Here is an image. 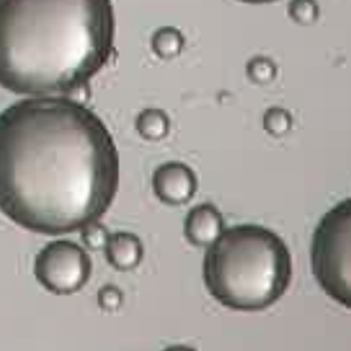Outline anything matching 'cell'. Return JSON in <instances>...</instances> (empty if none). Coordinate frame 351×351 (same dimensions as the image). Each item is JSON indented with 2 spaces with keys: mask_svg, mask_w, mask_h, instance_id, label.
Instances as JSON below:
<instances>
[{
  "mask_svg": "<svg viewBox=\"0 0 351 351\" xmlns=\"http://www.w3.org/2000/svg\"><path fill=\"white\" fill-rule=\"evenodd\" d=\"M155 195L167 206H183L197 191L198 182L194 170L182 162L160 165L152 178Z\"/></svg>",
  "mask_w": 351,
  "mask_h": 351,
  "instance_id": "6",
  "label": "cell"
},
{
  "mask_svg": "<svg viewBox=\"0 0 351 351\" xmlns=\"http://www.w3.org/2000/svg\"><path fill=\"white\" fill-rule=\"evenodd\" d=\"M239 2L252 3V5H263V3H273V2H277V0H239Z\"/></svg>",
  "mask_w": 351,
  "mask_h": 351,
  "instance_id": "16",
  "label": "cell"
},
{
  "mask_svg": "<svg viewBox=\"0 0 351 351\" xmlns=\"http://www.w3.org/2000/svg\"><path fill=\"white\" fill-rule=\"evenodd\" d=\"M82 237L87 246L92 249H100V247L106 246L110 235L107 233V229L104 226H101L96 222L93 225H89L87 228L82 229Z\"/></svg>",
  "mask_w": 351,
  "mask_h": 351,
  "instance_id": "13",
  "label": "cell"
},
{
  "mask_svg": "<svg viewBox=\"0 0 351 351\" xmlns=\"http://www.w3.org/2000/svg\"><path fill=\"white\" fill-rule=\"evenodd\" d=\"M265 130L273 136H282L291 130L292 120L288 111L274 107L265 114Z\"/></svg>",
  "mask_w": 351,
  "mask_h": 351,
  "instance_id": "11",
  "label": "cell"
},
{
  "mask_svg": "<svg viewBox=\"0 0 351 351\" xmlns=\"http://www.w3.org/2000/svg\"><path fill=\"white\" fill-rule=\"evenodd\" d=\"M123 304V294L119 288L107 285L99 292V305L106 311L119 309Z\"/></svg>",
  "mask_w": 351,
  "mask_h": 351,
  "instance_id": "14",
  "label": "cell"
},
{
  "mask_svg": "<svg viewBox=\"0 0 351 351\" xmlns=\"http://www.w3.org/2000/svg\"><path fill=\"white\" fill-rule=\"evenodd\" d=\"M222 232V214L208 202L193 207L184 219V237L195 247H208Z\"/></svg>",
  "mask_w": 351,
  "mask_h": 351,
  "instance_id": "7",
  "label": "cell"
},
{
  "mask_svg": "<svg viewBox=\"0 0 351 351\" xmlns=\"http://www.w3.org/2000/svg\"><path fill=\"white\" fill-rule=\"evenodd\" d=\"M184 38L174 27H162L152 37V49L162 60L178 56L182 52Z\"/></svg>",
  "mask_w": 351,
  "mask_h": 351,
  "instance_id": "10",
  "label": "cell"
},
{
  "mask_svg": "<svg viewBox=\"0 0 351 351\" xmlns=\"http://www.w3.org/2000/svg\"><path fill=\"white\" fill-rule=\"evenodd\" d=\"M34 276L52 294L71 295L89 281L92 260L86 250L75 242L53 241L37 254Z\"/></svg>",
  "mask_w": 351,
  "mask_h": 351,
  "instance_id": "5",
  "label": "cell"
},
{
  "mask_svg": "<svg viewBox=\"0 0 351 351\" xmlns=\"http://www.w3.org/2000/svg\"><path fill=\"white\" fill-rule=\"evenodd\" d=\"M289 14L300 24H311L317 17V6L313 0H294L289 5Z\"/></svg>",
  "mask_w": 351,
  "mask_h": 351,
  "instance_id": "12",
  "label": "cell"
},
{
  "mask_svg": "<svg viewBox=\"0 0 351 351\" xmlns=\"http://www.w3.org/2000/svg\"><path fill=\"white\" fill-rule=\"evenodd\" d=\"M163 351H197L193 347L189 346H170L167 348H165Z\"/></svg>",
  "mask_w": 351,
  "mask_h": 351,
  "instance_id": "15",
  "label": "cell"
},
{
  "mask_svg": "<svg viewBox=\"0 0 351 351\" xmlns=\"http://www.w3.org/2000/svg\"><path fill=\"white\" fill-rule=\"evenodd\" d=\"M111 0H0V87L33 97L83 89L114 52Z\"/></svg>",
  "mask_w": 351,
  "mask_h": 351,
  "instance_id": "2",
  "label": "cell"
},
{
  "mask_svg": "<svg viewBox=\"0 0 351 351\" xmlns=\"http://www.w3.org/2000/svg\"><path fill=\"white\" fill-rule=\"evenodd\" d=\"M104 252L107 261L119 271L136 269L143 257L142 242L131 232L112 233L107 239Z\"/></svg>",
  "mask_w": 351,
  "mask_h": 351,
  "instance_id": "8",
  "label": "cell"
},
{
  "mask_svg": "<svg viewBox=\"0 0 351 351\" xmlns=\"http://www.w3.org/2000/svg\"><path fill=\"white\" fill-rule=\"evenodd\" d=\"M119 184V151L89 107L41 96L0 112V211L19 226L79 232L108 211Z\"/></svg>",
  "mask_w": 351,
  "mask_h": 351,
  "instance_id": "1",
  "label": "cell"
},
{
  "mask_svg": "<svg viewBox=\"0 0 351 351\" xmlns=\"http://www.w3.org/2000/svg\"><path fill=\"white\" fill-rule=\"evenodd\" d=\"M138 134L149 141H159L170 131V120L167 114L159 108H148L139 112L135 123Z\"/></svg>",
  "mask_w": 351,
  "mask_h": 351,
  "instance_id": "9",
  "label": "cell"
},
{
  "mask_svg": "<svg viewBox=\"0 0 351 351\" xmlns=\"http://www.w3.org/2000/svg\"><path fill=\"white\" fill-rule=\"evenodd\" d=\"M312 270L337 304L351 309V198L320 219L312 239Z\"/></svg>",
  "mask_w": 351,
  "mask_h": 351,
  "instance_id": "4",
  "label": "cell"
},
{
  "mask_svg": "<svg viewBox=\"0 0 351 351\" xmlns=\"http://www.w3.org/2000/svg\"><path fill=\"white\" fill-rule=\"evenodd\" d=\"M202 276L210 294L223 306L261 311L276 304L289 287L291 253L273 230L237 225L208 246Z\"/></svg>",
  "mask_w": 351,
  "mask_h": 351,
  "instance_id": "3",
  "label": "cell"
}]
</instances>
